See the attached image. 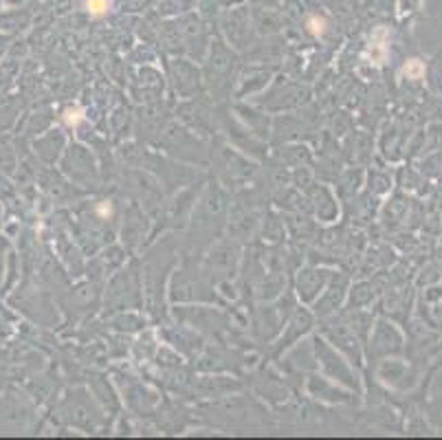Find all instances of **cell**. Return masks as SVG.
Returning <instances> with one entry per match:
<instances>
[{"label":"cell","instance_id":"1","mask_svg":"<svg viewBox=\"0 0 442 440\" xmlns=\"http://www.w3.org/2000/svg\"><path fill=\"white\" fill-rule=\"evenodd\" d=\"M108 9V0H88V11L90 13H104Z\"/></svg>","mask_w":442,"mask_h":440}]
</instances>
